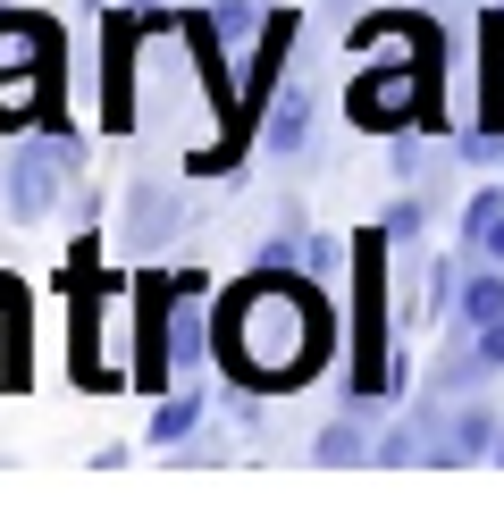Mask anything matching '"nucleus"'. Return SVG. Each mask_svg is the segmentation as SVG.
I'll list each match as a JSON object with an SVG mask.
<instances>
[{"label": "nucleus", "instance_id": "6e6552de", "mask_svg": "<svg viewBox=\"0 0 504 512\" xmlns=\"http://www.w3.org/2000/svg\"><path fill=\"white\" fill-rule=\"evenodd\" d=\"M210 403H219V387H210V378H177L168 395H152V420H143V437H152V445H185V437L210 420Z\"/></svg>", "mask_w": 504, "mask_h": 512}, {"label": "nucleus", "instance_id": "f03ea898", "mask_svg": "<svg viewBox=\"0 0 504 512\" xmlns=\"http://www.w3.org/2000/svg\"><path fill=\"white\" fill-rule=\"evenodd\" d=\"M437 59H446V42H437V26L420 34V42H404L395 59H362L353 68V84H345V118L362 126V135H404V126H420L437 110Z\"/></svg>", "mask_w": 504, "mask_h": 512}, {"label": "nucleus", "instance_id": "20e7f679", "mask_svg": "<svg viewBox=\"0 0 504 512\" xmlns=\"http://www.w3.org/2000/svg\"><path fill=\"white\" fill-rule=\"evenodd\" d=\"M118 236H126V252H143V261H160L168 244L185 236V185L177 177H126V202H118Z\"/></svg>", "mask_w": 504, "mask_h": 512}, {"label": "nucleus", "instance_id": "9b49d317", "mask_svg": "<svg viewBox=\"0 0 504 512\" xmlns=\"http://www.w3.org/2000/svg\"><path fill=\"white\" fill-rule=\"evenodd\" d=\"M496 219H504V185H479V194H471V202H462V219H454V244H462V252H471V244H479V236H488V227H496Z\"/></svg>", "mask_w": 504, "mask_h": 512}, {"label": "nucleus", "instance_id": "423d86ee", "mask_svg": "<svg viewBox=\"0 0 504 512\" xmlns=\"http://www.w3.org/2000/svg\"><path fill=\"white\" fill-rule=\"evenodd\" d=\"M311 126H320V93H311L303 76H286V84H278V101L261 110V160L294 168V160L311 152Z\"/></svg>", "mask_w": 504, "mask_h": 512}, {"label": "nucleus", "instance_id": "1a4fd4ad", "mask_svg": "<svg viewBox=\"0 0 504 512\" xmlns=\"http://www.w3.org/2000/svg\"><path fill=\"white\" fill-rule=\"evenodd\" d=\"M194 26L236 59V51H252V34L269 26V9H261V0H194Z\"/></svg>", "mask_w": 504, "mask_h": 512}, {"label": "nucleus", "instance_id": "ddd939ff", "mask_svg": "<svg viewBox=\"0 0 504 512\" xmlns=\"http://www.w3.org/2000/svg\"><path fill=\"white\" fill-rule=\"evenodd\" d=\"M454 294H462V252H454V261H429V303H420V311L454 319Z\"/></svg>", "mask_w": 504, "mask_h": 512}, {"label": "nucleus", "instance_id": "f257e3e1", "mask_svg": "<svg viewBox=\"0 0 504 512\" xmlns=\"http://www.w3.org/2000/svg\"><path fill=\"white\" fill-rule=\"evenodd\" d=\"M210 361L219 378L261 395H294L336 361V311H328V277L311 269H261L252 261L236 286L210 303Z\"/></svg>", "mask_w": 504, "mask_h": 512}, {"label": "nucleus", "instance_id": "dca6fc26", "mask_svg": "<svg viewBox=\"0 0 504 512\" xmlns=\"http://www.w3.org/2000/svg\"><path fill=\"white\" fill-rule=\"evenodd\" d=\"M496 471H504V437H496Z\"/></svg>", "mask_w": 504, "mask_h": 512}, {"label": "nucleus", "instance_id": "39448f33", "mask_svg": "<svg viewBox=\"0 0 504 512\" xmlns=\"http://www.w3.org/2000/svg\"><path fill=\"white\" fill-rule=\"evenodd\" d=\"M496 437H504V412L488 403V387L437 403V471H471V462H496Z\"/></svg>", "mask_w": 504, "mask_h": 512}, {"label": "nucleus", "instance_id": "0eeeda50", "mask_svg": "<svg viewBox=\"0 0 504 512\" xmlns=\"http://www.w3.org/2000/svg\"><path fill=\"white\" fill-rule=\"evenodd\" d=\"M378 412H387V403H336V420L311 437V462H320V471H370Z\"/></svg>", "mask_w": 504, "mask_h": 512}, {"label": "nucleus", "instance_id": "2eb2a0df", "mask_svg": "<svg viewBox=\"0 0 504 512\" xmlns=\"http://www.w3.org/2000/svg\"><path fill=\"white\" fill-rule=\"evenodd\" d=\"M471 252H479V261H504V219H496V227H488V236H479Z\"/></svg>", "mask_w": 504, "mask_h": 512}, {"label": "nucleus", "instance_id": "4468645a", "mask_svg": "<svg viewBox=\"0 0 504 512\" xmlns=\"http://www.w3.org/2000/svg\"><path fill=\"white\" fill-rule=\"evenodd\" d=\"M126 9H135V17H143V26H152V34H160V26H168V9H177V0H126Z\"/></svg>", "mask_w": 504, "mask_h": 512}, {"label": "nucleus", "instance_id": "9d476101", "mask_svg": "<svg viewBox=\"0 0 504 512\" xmlns=\"http://www.w3.org/2000/svg\"><path fill=\"white\" fill-rule=\"evenodd\" d=\"M378 227H387V244H395V252H412V244H420V227H429V185H404V194L378 210Z\"/></svg>", "mask_w": 504, "mask_h": 512}, {"label": "nucleus", "instance_id": "f3484780", "mask_svg": "<svg viewBox=\"0 0 504 512\" xmlns=\"http://www.w3.org/2000/svg\"><path fill=\"white\" fill-rule=\"evenodd\" d=\"M84 9H110V0H84Z\"/></svg>", "mask_w": 504, "mask_h": 512}, {"label": "nucleus", "instance_id": "7ed1b4c3", "mask_svg": "<svg viewBox=\"0 0 504 512\" xmlns=\"http://www.w3.org/2000/svg\"><path fill=\"white\" fill-rule=\"evenodd\" d=\"M76 168H84V135L76 126H42V135H17L9 152H0V219L9 227H34V219H51L59 194L76 185Z\"/></svg>", "mask_w": 504, "mask_h": 512}, {"label": "nucleus", "instance_id": "f8f14e48", "mask_svg": "<svg viewBox=\"0 0 504 512\" xmlns=\"http://www.w3.org/2000/svg\"><path fill=\"white\" fill-rule=\"evenodd\" d=\"M345 261H353V244H345V236H328V227H303V269H311V277H336Z\"/></svg>", "mask_w": 504, "mask_h": 512}]
</instances>
